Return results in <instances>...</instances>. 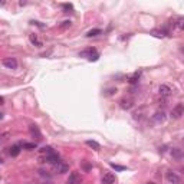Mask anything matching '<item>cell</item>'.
<instances>
[{"label": "cell", "mask_w": 184, "mask_h": 184, "mask_svg": "<svg viewBox=\"0 0 184 184\" xmlns=\"http://www.w3.org/2000/svg\"><path fill=\"white\" fill-rule=\"evenodd\" d=\"M115 183V176L112 173H105L102 176V184H114Z\"/></svg>", "instance_id": "9c48e42d"}, {"label": "cell", "mask_w": 184, "mask_h": 184, "mask_svg": "<svg viewBox=\"0 0 184 184\" xmlns=\"http://www.w3.org/2000/svg\"><path fill=\"white\" fill-rule=\"evenodd\" d=\"M20 147L25 148V150H36L38 144L36 143H20Z\"/></svg>", "instance_id": "5bb4252c"}, {"label": "cell", "mask_w": 184, "mask_h": 184, "mask_svg": "<svg viewBox=\"0 0 184 184\" xmlns=\"http://www.w3.org/2000/svg\"><path fill=\"white\" fill-rule=\"evenodd\" d=\"M29 131H30V135H32L36 141H40V140H42V132L39 131V128H38L36 125H30V127H29Z\"/></svg>", "instance_id": "8992f818"}, {"label": "cell", "mask_w": 184, "mask_h": 184, "mask_svg": "<svg viewBox=\"0 0 184 184\" xmlns=\"http://www.w3.org/2000/svg\"><path fill=\"white\" fill-rule=\"evenodd\" d=\"M154 119H155V122H163L165 119V115H164V112L161 111V112H155V115H154Z\"/></svg>", "instance_id": "ac0fdd59"}, {"label": "cell", "mask_w": 184, "mask_h": 184, "mask_svg": "<svg viewBox=\"0 0 184 184\" xmlns=\"http://www.w3.org/2000/svg\"><path fill=\"white\" fill-rule=\"evenodd\" d=\"M29 39H30V42H32V45H36L38 48H40V46H42V42L36 38V35H30V36H29Z\"/></svg>", "instance_id": "d6986e66"}, {"label": "cell", "mask_w": 184, "mask_h": 184, "mask_svg": "<svg viewBox=\"0 0 184 184\" xmlns=\"http://www.w3.org/2000/svg\"><path fill=\"white\" fill-rule=\"evenodd\" d=\"M40 152L45 154V155H48V154H52V152H55V151H53L52 147H43V148L40 150Z\"/></svg>", "instance_id": "7402d4cb"}, {"label": "cell", "mask_w": 184, "mask_h": 184, "mask_svg": "<svg viewBox=\"0 0 184 184\" xmlns=\"http://www.w3.org/2000/svg\"><path fill=\"white\" fill-rule=\"evenodd\" d=\"M69 26H71V20H65V22L60 25V27H62V29H66V27H69Z\"/></svg>", "instance_id": "603a6c76"}, {"label": "cell", "mask_w": 184, "mask_h": 184, "mask_svg": "<svg viewBox=\"0 0 184 184\" xmlns=\"http://www.w3.org/2000/svg\"><path fill=\"white\" fill-rule=\"evenodd\" d=\"M184 114V106L183 104H178V105H176L174 108H173V111H171V118L173 119H178L181 115Z\"/></svg>", "instance_id": "3957f363"}, {"label": "cell", "mask_w": 184, "mask_h": 184, "mask_svg": "<svg viewBox=\"0 0 184 184\" xmlns=\"http://www.w3.org/2000/svg\"><path fill=\"white\" fill-rule=\"evenodd\" d=\"M63 9H65V10H72L73 7H72V5H68V3H66V5H63Z\"/></svg>", "instance_id": "d4e9b609"}, {"label": "cell", "mask_w": 184, "mask_h": 184, "mask_svg": "<svg viewBox=\"0 0 184 184\" xmlns=\"http://www.w3.org/2000/svg\"><path fill=\"white\" fill-rule=\"evenodd\" d=\"M165 177H167V181L170 184H181L183 183L181 177L178 176L177 173H174V171H168V173L165 174Z\"/></svg>", "instance_id": "6da1fadb"}, {"label": "cell", "mask_w": 184, "mask_h": 184, "mask_svg": "<svg viewBox=\"0 0 184 184\" xmlns=\"http://www.w3.org/2000/svg\"><path fill=\"white\" fill-rule=\"evenodd\" d=\"M95 55H98V52H97V49H95V48H88V49H85V51H82V52L79 53V56H82V58H88L89 60H91Z\"/></svg>", "instance_id": "277c9868"}, {"label": "cell", "mask_w": 184, "mask_h": 184, "mask_svg": "<svg viewBox=\"0 0 184 184\" xmlns=\"http://www.w3.org/2000/svg\"><path fill=\"white\" fill-rule=\"evenodd\" d=\"M174 26L177 27L178 30H184V17L183 16H178L177 19L174 20Z\"/></svg>", "instance_id": "4fadbf2b"}, {"label": "cell", "mask_w": 184, "mask_h": 184, "mask_svg": "<svg viewBox=\"0 0 184 184\" xmlns=\"http://www.w3.org/2000/svg\"><path fill=\"white\" fill-rule=\"evenodd\" d=\"M111 165H112V168H115V170H118V171L125 170V167H122V165H118V164H111Z\"/></svg>", "instance_id": "cb8c5ba5"}, {"label": "cell", "mask_w": 184, "mask_h": 184, "mask_svg": "<svg viewBox=\"0 0 184 184\" xmlns=\"http://www.w3.org/2000/svg\"><path fill=\"white\" fill-rule=\"evenodd\" d=\"M158 92H160V95H161L163 98H167V97H170L171 94H173V89H171L168 85H160Z\"/></svg>", "instance_id": "ba28073f"}, {"label": "cell", "mask_w": 184, "mask_h": 184, "mask_svg": "<svg viewBox=\"0 0 184 184\" xmlns=\"http://www.w3.org/2000/svg\"><path fill=\"white\" fill-rule=\"evenodd\" d=\"M171 155L176 158V160H181V158H183V151L178 150V148H173V150H171Z\"/></svg>", "instance_id": "9a60e30c"}, {"label": "cell", "mask_w": 184, "mask_h": 184, "mask_svg": "<svg viewBox=\"0 0 184 184\" xmlns=\"http://www.w3.org/2000/svg\"><path fill=\"white\" fill-rule=\"evenodd\" d=\"M151 35L155 36V38H164L165 32H163V30H151Z\"/></svg>", "instance_id": "44dd1931"}, {"label": "cell", "mask_w": 184, "mask_h": 184, "mask_svg": "<svg viewBox=\"0 0 184 184\" xmlns=\"http://www.w3.org/2000/svg\"><path fill=\"white\" fill-rule=\"evenodd\" d=\"M121 108L122 109H131L132 106H134V99H131V98H124L121 102Z\"/></svg>", "instance_id": "30bf717a"}, {"label": "cell", "mask_w": 184, "mask_h": 184, "mask_svg": "<svg viewBox=\"0 0 184 184\" xmlns=\"http://www.w3.org/2000/svg\"><path fill=\"white\" fill-rule=\"evenodd\" d=\"M2 65L5 66V68H7V69H16L17 68V60H16V58H3V60H2Z\"/></svg>", "instance_id": "7a4b0ae2"}, {"label": "cell", "mask_w": 184, "mask_h": 184, "mask_svg": "<svg viewBox=\"0 0 184 184\" xmlns=\"http://www.w3.org/2000/svg\"><path fill=\"white\" fill-rule=\"evenodd\" d=\"M68 184H81V177H79L78 173H71V176L68 178Z\"/></svg>", "instance_id": "8fae6325"}, {"label": "cell", "mask_w": 184, "mask_h": 184, "mask_svg": "<svg viewBox=\"0 0 184 184\" xmlns=\"http://www.w3.org/2000/svg\"><path fill=\"white\" fill-rule=\"evenodd\" d=\"M86 145H88V147H91V148H94L95 151H99V150H101V145H99L97 141H91V140H88V141H86Z\"/></svg>", "instance_id": "2e32d148"}, {"label": "cell", "mask_w": 184, "mask_h": 184, "mask_svg": "<svg viewBox=\"0 0 184 184\" xmlns=\"http://www.w3.org/2000/svg\"><path fill=\"white\" fill-rule=\"evenodd\" d=\"M9 154L12 155V157H17L20 154V144L17 145V144H14V145H12L10 148H9Z\"/></svg>", "instance_id": "7c38bea8"}, {"label": "cell", "mask_w": 184, "mask_h": 184, "mask_svg": "<svg viewBox=\"0 0 184 184\" xmlns=\"http://www.w3.org/2000/svg\"><path fill=\"white\" fill-rule=\"evenodd\" d=\"M59 161H60V158H59V155H58L56 152H52V154L45 155V163H48V164L55 165V164H58Z\"/></svg>", "instance_id": "5b68a950"}, {"label": "cell", "mask_w": 184, "mask_h": 184, "mask_svg": "<svg viewBox=\"0 0 184 184\" xmlns=\"http://www.w3.org/2000/svg\"><path fill=\"white\" fill-rule=\"evenodd\" d=\"M97 35H101V29H92L89 32L86 33L88 38H92V36H97Z\"/></svg>", "instance_id": "ffe728a7"}, {"label": "cell", "mask_w": 184, "mask_h": 184, "mask_svg": "<svg viewBox=\"0 0 184 184\" xmlns=\"http://www.w3.org/2000/svg\"><path fill=\"white\" fill-rule=\"evenodd\" d=\"M140 76H141V72H135V73H132L131 76L128 78V82H130V84H137V82H138V79H140Z\"/></svg>", "instance_id": "e0dca14e"}, {"label": "cell", "mask_w": 184, "mask_h": 184, "mask_svg": "<svg viewBox=\"0 0 184 184\" xmlns=\"http://www.w3.org/2000/svg\"><path fill=\"white\" fill-rule=\"evenodd\" d=\"M53 167H55V170L58 171L59 174H65V173L69 171V165L66 164V163H63V161H59L58 164H55Z\"/></svg>", "instance_id": "52a82bcc"}]
</instances>
